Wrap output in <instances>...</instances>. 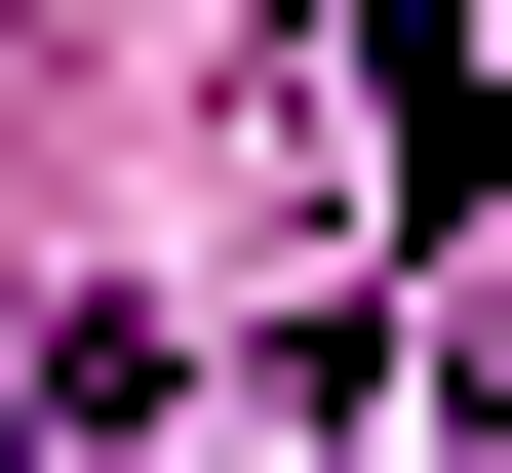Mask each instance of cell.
<instances>
[{"instance_id": "6da1fadb", "label": "cell", "mask_w": 512, "mask_h": 473, "mask_svg": "<svg viewBox=\"0 0 512 473\" xmlns=\"http://www.w3.org/2000/svg\"><path fill=\"white\" fill-rule=\"evenodd\" d=\"M355 119H394V198H473V0H355Z\"/></svg>"}]
</instances>
